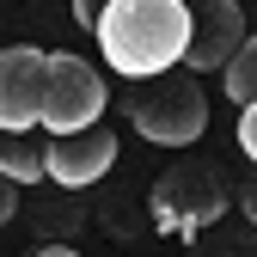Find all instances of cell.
Here are the masks:
<instances>
[{
  "mask_svg": "<svg viewBox=\"0 0 257 257\" xmlns=\"http://www.w3.org/2000/svg\"><path fill=\"white\" fill-rule=\"evenodd\" d=\"M92 37L122 80H153V74L184 68L190 7L184 0H110V13L98 19Z\"/></svg>",
  "mask_w": 257,
  "mask_h": 257,
  "instance_id": "1",
  "label": "cell"
},
{
  "mask_svg": "<svg viewBox=\"0 0 257 257\" xmlns=\"http://www.w3.org/2000/svg\"><path fill=\"white\" fill-rule=\"evenodd\" d=\"M122 116L153 147H190V141H202V128H208V98H202V86L190 74L172 68V74H153V80L128 86L122 92Z\"/></svg>",
  "mask_w": 257,
  "mask_h": 257,
  "instance_id": "2",
  "label": "cell"
},
{
  "mask_svg": "<svg viewBox=\"0 0 257 257\" xmlns=\"http://www.w3.org/2000/svg\"><path fill=\"white\" fill-rule=\"evenodd\" d=\"M147 208H153V227L166 239H190L196 245L208 227L227 220V184H220L214 166H172V172L153 178Z\"/></svg>",
  "mask_w": 257,
  "mask_h": 257,
  "instance_id": "3",
  "label": "cell"
},
{
  "mask_svg": "<svg viewBox=\"0 0 257 257\" xmlns=\"http://www.w3.org/2000/svg\"><path fill=\"white\" fill-rule=\"evenodd\" d=\"M104 104H110L104 74L92 61H80L74 49H55L49 55V86H43V128L49 135H80V128H92L104 116Z\"/></svg>",
  "mask_w": 257,
  "mask_h": 257,
  "instance_id": "4",
  "label": "cell"
},
{
  "mask_svg": "<svg viewBox=\"0 0 257 257\" xmlns=\"http://www.w3.org/2000/svg\"><path fill=\"white\" fill-rule=\"evenodd\" d=\"M43 86H49V49L7 43L0 49V128H43Z\"/></svg>",
  "mask_w": 257,
  "mask_h": 257,
  "instance_id": "5",
  "label": "cell"
},
{
  "mask_svg": "<svg viewBox=\"0 0 257 257\" xmlns=\"http://www.w3.org/2000/svg\"><path fill=\"white\" fill-rule=\"evenodd\" d=\"M184 7H190L184 68L190 74H220L239 55V43L251 37V31H245V7H239V0H184Z\"/></svg>",
  "mask_w": 257,
  "mask_h": 257,
  "instance_id": "6",
  "label": "cell"
},
{
  "mask_svg": "<svg viewBox=\"0 0 257 257\" xmlns=\"http://www.w3.org/2000/svg\"><path fill=\"white\" fill-rule=\"evenodd\" d=\"M116 166V135L110 128H80V135H49V184L61 190H86Z\"/></svg>",
  "mask_w": 257,
  "mask_h": 257,
  "instance_id": "7",
  "label": "cell"
},
{
  "mask_svg": "<svg viewBox=\"0 0 257 257\" xmlns=\"http://www.w3.org/2000/svg\"><path fill=\"white\" fill-rule=\"evenodd\" d=\"M0 172L13 184H37L49 178V128H0Z\"/></svg>",
  "mask_w": 257,
  "mask_h": 257,
  "instance_id": "8",
  "label": "cell"
},
{
  "mask_svg": "<svg viewBox=\"0 0 257 257\" xmlns=\"http://www.w3.org/2000/svg\"><path fill=\"white\" fill-rule=\"evenodd\" d=\"M220 74H227V98H233L239 110H245V104H257V31L239 43V55H233Z\"/></svg>",
  "mask_w": 257,
  "mask_h": 257,
  "instance_id": "9",
  "label": "cell"
},
{
  "mask_svg": "<svg viewBox=\"0 0 257 257\" xmlns=\"http://www.w3.org/2000/svg\"><path fill=\"white\" fill-rule=\"evenodd\" d=\"M239 147H245V159L257 166V104H245V110H239Z\"/></svg>",
  "mask_w": 257,
  "mask_h": 257,
  "instance_id": "10",
  "label": "cell"
},
{
  "mask_svg": "<svg viewBox=\"0 0 257 257\" xmlns=\"http://www.w3.org/2000/svg\"><path fill=\"white\" fill-rule=\"evenodd\" d=\"M110 13V0H74V19H80V31H98V19Z\"/></svg>",
  "mask_w": 257,
  "mask_h": 257,
  "instance_id": "11",
  "label": "cell"
},
{
  "mask_svg": "<svg viewBox=\"0 0 257 257\" xmlns=\"http://www.w3.org/2000/svg\"><path fill=\"white\" fill-rule=\"evenodd\" d=\"M13 214H19V184H13L7 172H0V227H7Z\"/></svg>",
  "mask_w": 257,
  "mask_h": 257,
  "instance_id": "12",
  "label": "cell"
},
{
  "mask_svg": "<svg viewBox=\"0 0 257 257\" xmlns=\"http://www.w3.org/2000/svg\"><path fill=\"white\" fill-rule=\"evenodd\" d=\"M239 208H245V220L257 227V166H251V178L239 184Z\"/></svg>",
  "mask_w": 257,
  "mask_h": 257,
  "instance_id": "13",
  "label": "cell"
},
{
  "mask_svg": "<svg viewBox=\"0 0 257 257\" xmlns=\"http://www.w3.org/2000/svg\"><path fill=\"white\" fill-rule=\"evenodd\" d=\"M31 257H80L74 245H43V251H31Z\"/></svg>",
  "mask_w": 257,
  "mask_h": 257,
  "instance_id": "14",
  "label": "cell"
}]
</instances>
